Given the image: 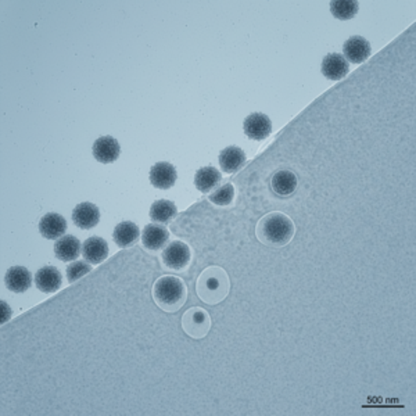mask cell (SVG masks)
Returning a JSON list of instances; mask_svg holds the SVG:
<instances>
[{
  "label": "cell",
  "mask_w": 416,
  "mask_h": 416,
  "mask_svg": "<svg viewBox=\"0 0 416 416\" xmlns=\"http://www.w3.org/2000/svg\"><path fill=\"white\" fill-rule=\"evenodd\" d=\"M294 236V223L282 212L265 215L257 225V237L269 247L286 246Z\"/></svg>",
  "instance_id": "cell-1"
},
{
  "label": "cell",
  "mask_w": 416,
  "mask_h": 416,
  "mask_svg": "<svg viewBox=\"0 0 416 416\" xmlns=\"http://www.w3.org/2000/svg\"><path fill=\"white\" fill-rule=\"evenodd\" d=\"M153 297L161 310L175 313L186 302V287L180 278L162 276L154 283Z\"/></svg>",
  "instance_id": "cell-2"
},
{
  "label": "cell",
  "mask_w": 416,
  "mask_h": 416,
  "mask_svg": "<svg viewBox=\"0 0 416 416\" xmlns=\"http://www.w3.org/2000/svg\"><path fill=\"white\" fill-rule=\"evenodd\" d=\"M229 278L219 267H211L201 272L197 280V294L207 304H218L225 300L229 293Z\"/></svg>",
  "instance_id": "cell-3"
},
{
  "label": "cell",
  "mask_w": 416,
  "mask_h": 416,
  "mask_svg": "<svg viewBox=\"0 0 416 416\" xmlns=\"http://www.w3.org/2000/svg\"><path fill=\"white\" fill-rule=\"evenodd\" d=\"M182 326L191 337L201 339L208 333L211 328V319L204 310L193 307L185 313L182 318Z\"/></svg>",
  "instance_id": "cell-4"
},
{
  "label": "cell",
  "mask_w": 416,
  "mask_h": 416,
  "mask_svg": "<svg viewBox=\"0 0 416 416\" xmlns=\"http://www.w3.org/2000/svg\"><path fill=\"white\" fill-rule=\"evenodd\" d=\"M191 249L184 242H172L169 243L162 253V261L169 269L180 271L184 269L191 261Z\"/></svg>",
  "instance_id": "cell-5"
},
{
  "label": "cell",
  "mask_w": 416,
  "mask_h": 416,
  "mask_svg": "<svg viewBox=\"0 0 416 416\" xmlns=\"http://www.w3.org/2000/svg\"><path fill=\"white\" fill-rule=\"evenodd\" d=\"M245 134L253 140H264L271 135L272 123L268 115L262 112L250 114L243 124Z\"/></svg>",
  "instance_id": "cell-6"
},
{
  "label": "cell",
  "mask_w": 416,
  "mask_h": 416,
  "mask_svg": "<svg viewBox=\"0 0 416 416\" xmlns=\"http://www.w3.org/2000/svg\"><path fill=\"white\" fill-rule=\"evenodd\" d=\"M343 53L354 64L364 63L371 56V43L363 36H351L343 46Z\"/></svg>",
  "instance_id": "cell-7"
},
{
  "label": "cell",
  "mask_w": 416,
  "mask_h": 416,
  "mask_svg": "<svg viewBox=\"0 0 416 416\" xmlns=\"http://www.w3.org/2000/svg\"><path fill=\"white\" fill-rule=\"evenodd\" d=\"M93 157L101 162V164H110L114 162L118 157H120L121 147L120 143L117 142L112 136H101L93 143Z\"/></svg>",
  "instance_id": "cell-8"
},
{
  "label": "cell",
  "mask_w": 416,
  "mask_h": 416,
  "mask_svg": "<svg viewBox=\"0 0 416 416\" xmlns=\"http://www.w3.org/2000/svg\"><path fill=\"white\" fill-rule=\"evenodd\" d=\"M67 230V221L57 212H49L42 217L39 222V232L49 241H56L62 237Z\"/></svg>",
  "instance_id": "cell-9"
},
{
  "label": "cell",
  "mask_w": 416,
  "mask_h": 416,
  "mask_svg": "<svg viewBox=\"0 0 416 416\" xmlns=\"http://www.w3.org/2000/svg\"><path fill=\"white\" fill-rule=\"evenodd\" d=\"M176 169L169 162H157L150 169V182L154 188L167 191L176 182Z\"/></svg>",
  "instance_id": "cell-10"
},
{
  "label": "cell",
  "mask_w": 416,
  "mask_h": 416,
  "mask_svg": "<svg viewBox=\"0 0 416 416\" xmlns=\"http://www.w3.org/2000/svg\"><path fill=\"white\" fill-rule=\"evenodd\" d=\"M169 239V232L165 226L149 223L145 226L142 233V243L147 250L157 252L161 250Z\"/></svg>",
  "instance_id": "cell-11"
},
{
  "label": "cell",
  "mask_w": 416,
  "mask_h": 416,
  "mask_svg": "<svg viewBox=\"0 0 416 416\" xmlns=\"http://www.w3.org/2000/svg\"><path fill=\"white\" fill-rule=\"evenodd\" d=\"M139 237H140V230L138 225L131 221H124L121 223H118L112 233V239L115 245L121 249L134 246L139 241Z\"/></svg>",
  "instance_id": "cell-12"
},
{
  "label": "cell",
  "mask_w": 416,
  "mask_h": 416,
  "mask_svg": "<svg viewBox=\"0 0 416 416\" xmlns=\"http://www.w3.org/2000/svg\"><path fill=\"white\" fill-rule=\"evenodd\" d=\"M348 63L339 53L328 54L322 62V74L332 81H340L348 74Z\"/></svg>",
  "instance_id": "cell-13"
},
{
  "label": "cell",
  "mask_w": 416,
  "mask_h": 416,
  "mask_svg": "<svg viewBox=\"0 0 416 416\" xmlns=\"http://www.w3.org/2000/svg\"><path fill=\"white\" fill-rule=\"evenodd\" d=\"M73 221L81 229H92L100 221L99 208L92 203H81L73 211Z\"/></svg>",
  "instance_id": "cell-14"
},
{
  "label": "cell",
  "mask_w": 416,
  "mask_h": 416,
  "mask_svg": "<svg viewBox=\"0 0 416 416\" xmlns=\"http://www.w3.org/2000/svg\"><path fill=\"white\" fill-rule=\"evenodd\" d=\"M246 153L236 146H229L219 154L221 169L226 173H234L239 171L246 164Z\"/></svg>",
  "instance_id": "cell-15"
},
{
  "label": "cell",
  "mask_w": 416,
  "mask_h": 416,
  "mask_svg": "<svg viewBox=\"0 0 416 416\" xmlns=\"http://www.w3.org/2000/svg\"><path fill=\"white\" fill-rule=\"evenodd\" d=\"M62 273L56 267H43L35 275V284L43 293H54L62 286Z\"/></svg>",
  "instance_id": "cell-16"
},
{
  "label": "cell",
  "mask_w": 416,
  "mask_h": 416,
  "mask_svg": "<svg viewBox=\"0 0 416 416\" xmlns=\"http://www.w3.org/2000/svg\"><path fill=\"white\" fill-rule=\"evenodd\" d=\"M54 254L62 261H74L81 254V242L73 234L63 236L54 245Z\"/></svg>",
  "instance_id": "cell-17"
},
{
  "label": "cell",
  "mask_w": 416,
  "mask_h": 416,
  "mask_svg": "<svg viewBox=\"0 0 416 416\" xmlns=\"http://www.w3.org/2000/svg\"><path fill=\"white\" fill-rule=\"evenodd\" d=\"M82 256L90 264H100L108 256V245L101 237H89L82 246Z\"/></svg>",
  "instance_id": "cell-18"
},
{
  "label": "cell",
  "mask_w": 416,
  "mask_h": 416,
  "mask_svg": "<svg viewBox=\"0 0 416 416\" xmlns=\"http://www.w3.org/2000/svg\"><path fill=\"white\" fill-rule=\"evenodd\" d=\"M6 286L14 293H24L31 287L32 278L27 268L24 267H12L5 278Z\"/></svg>",
  "instance_id": "cell-19"
},
{
  "label": "cell",
  "mask_w": 416,
  "mask_h": 416,
  "mask_svg": "<svg viewBox=\"0 0 416 416\" xmlns=\"http://www.w3.org/2000/svg\"><path fill=\"white\" fill-rule=\"evenodd\" d=\"M221 181L222 176L215 167H203L196 172L195 176V185L201 193L211 192L219 185Z\"/></svg>",
  "instance_id": "cell-20"
},
{
  "label": "cell",
  "mask_w": 416,
  "mask_h": 416,
  "mask_svg": "<svg viewBox=\"0 0 416 416\" xmlns=\"http://www.w3.org/2000/svg\"><path fill=\"white\" fill-rule=\"evenodd\" d=\"M272 188L280 196H289L297 189V176L291 171H278L272 178Z\"/></svg>",
  "instance_id": "cell-21"
},
{
  "label": "cell",
  "mask_w": 416,
  "mask_h": 416,
  "mask_svg": "<svg viewBox=\"0 0 416 416\" xmlns=\"http://www.w3.org/2000/svg\"><path fill=\"white\" fill-rule=\"evenodd\" d=\"M176 206L169 200H157L153 203L150 208V218L154 222L167 225L169 223L176 215Z\"/></svg>",
  "instance_id": "cell-22"
},
{
  "label": "cell",
  "mask_w": 416,
  "mask_h": 416,
  "mask_svg": "<svg viewBox=\"0 0 416 416\" xmlns=\"http://www.w3.org/2000/svg\"><path fill=\"white\" fill-rule=\"evenodd\" d=\"M358 2L355 0H334L330 3L332 14L339 20H350L358 13Z\"/></svg>",
  "instance_id": "cell-23"
},
{
  "label": "cell",
  "mask_w": 416,
  "mask_h": 416,
  "mask_svg": "<svg viewBox=\"0 0 416 416\" xmlns=\"http://www.w3.org/2000/svg\"><path fill=\"white\" fill-rule=\"evenodd\" d=\"M234 197V188L230 184H226L223 186H221L219 189H217L214 193L210 195V201L218 206H228L232 203Z\"/></svg>",
  "instance_id": "cell-24"
},
{
  "label": "cell",
  "mask_w": 416,
  "mask_h": 416,
  "mask_svg": "<svg viewBox=\"0 0 416 416\" xmlns=\"http://www.w3.org/2000/svg\"><path fill=\"white\" fill-rule=\"evenodd\" d=\"M92 271V267L89 264H85L84 261H77L74 264H70L67 268V278L70 283H74L75 280L81 279L86 273Z\"/></svg>",
  "instance_id": "cell-25"
},
{
  "label": "cell",
  "mask_w": 416,
  "mask_h": 416,
  "mask_svg": "<svg viewBox=\"0 0 416 416\" xmlns=\"http://www.w3.org/2000/svg\"><path fill=\"white\" fill-rule=\"evenodd\" d=\"M2 308H3V315H2V323H5V322H8L9 319H10V317H12V311H10V307L5 303V302H2Z\"/></svg>",
  "instance_id": "cell-26"
}]
</instances>
